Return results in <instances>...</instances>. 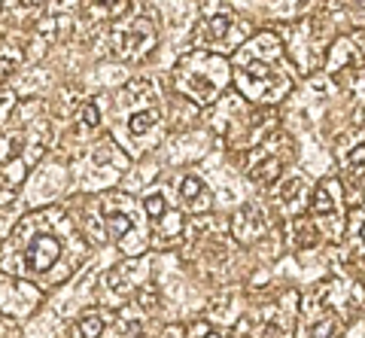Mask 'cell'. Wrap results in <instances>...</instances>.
I'll use <instances>...</instances> for the list:
<instances>
[{"label": "cell", "instance_id": "obj_1", "mask_svg": "<svg viewBox=\"0 0 365 338\" xmlns=\"http://www.w3.org/2000/svg\"><path fill=\"white\" fill-rule=\"evenodd\" d=\"M232 83L247 101L271 107L292 92V67L287 64V49L277 34L262 31L235 49Z\"/></svg>", "mask_w": 365, "mask_h": 338}, {"label": "cell", "instance_id": "obj_2", "mask_svg": "<svg viewBox=\"0 0 365 338\" xmlns=\"http://www.w3.org/2000/svg\"><path fill=\"white\" fill-rule=\"evenodd\" d=\"M58 222L61 220H46V213L28 217L21 222L13 232V238H9V253L4 256L6 272L19 277H37L52 272L67 250V241L58 232Z\"/></svg>", "mask_w": 365, "mask_h": 338}, {"label": "cell", "instance_id": "obj_3", "mask_svg": "<svg viewBox=\"0 0 365 338\" xmlns=\"http://www.w3.org/2000/svg\"><path fill=\"white\" fill-rule=\"evenodd\" d=\"M177 88L195 104H213L222 95V88L232 83V61H225L222 52L192 49L174 67Z\"/></svg>", "mask_w": 365, "mask_h": 338}, {"label": "cell", "instance_id": "obj_4", "mask_svg": "<svg viewBox=\"0 0 365 338\" xmlns=\"http://www.w3.org/2000/svg\"><path fill=\"white\" fill-rule=\"evenodd\" d=\"M98 210H101V222H104V235L110 241H116L125 253H143L146 250L140 225H137V208L122 193L101 198Z\"/></svg>", "mask_w": 365, "mask_h": 338}, {"label": "cell", "instance_id": "obj_5", "mask_svg": "<svg viewBox=\"0 0 365 338\" xmlns=\"http://www.w3.org/2000/svg\"><path fill=\"white\" fill-rule=\"evenodd\" d=\"M158 31L146 16H125L110 25V52L119 61H140L155 46Z\"/></svg>", "mask_w": 365, "mask_h": 338}, {"label": "cell", "instance_id": "obj_6", "mask_svg": "<svg viewBox=\"0 0 365 338\" xmlns=\"http://www.w3.org/2000/svg\"><path fill=\"white\" fill-rule=\"evenodd\" d=\"M292 159V140L283 131H274L271 138H265L262 143H256L250 150L247 159V177L259 186H268L274 180H280L283 168Z\"/></svg>", "mask_w": 365, "mask_h": 338}, {"label": "cell", "instance_id": "obj_7", "mask_svg": "<svg viewBox=\"0 0 365 338\" xmlns=\"http://www.w3.org/2000/svg\"><path fill=\"white\" fill-rule=\"evenodd\" d=\"M247 40H250L247 25L228 13L207 16L192 31V46L207 49V52H232L235 46H244Z\"/></svg>", "mask_w": 365, "mask_h": 338}, {"label": "cell", "instance_id": "obj_8", "mask_svg": "<svg viewBox=\"0 0 365 338\" xmlns=\"http://www.w3.org/2000/svg\"><path fill=\"white\" fill-rule=\"evenodd\" d=\"M311 213L319 232L329 235V238H338L341 229H344V220H341V183L335 177L319 180V186L311 195Z\"/></svg>", "mask_w": 365, "mask_h": 338}, {"label": "cell", "instance_id": "obj_9", "mask_svg": "<svg viewBox=\"0 0 365 338\" xmlns=\"http://www.w3.org/2000/svg\"><path fill=\"white\" fill-rule=\"evenodd\" d=\"M338 329V314L329 305L326 287L302 299V338H332Z\"/></svg>", "mask_w": 365, "mask_h": 338}, {"label": "cell", "instance_id": "obj_10", "mask_svg": "<svg viewBox=\"0 0 365 338\" xmlns=\"http://www.w3.org/2000/svg\"><path fill=\"white\" fill-rule=\"evenodd\" d=\"M365 67V28L344 34L332 43V49L326 52V73H347V71H362Z\"/></svg>", "mask_w": 365, "mask_h": 338}, {"label": "cell", "instance_id": "obj_11", "mask_svg": "<svg viewBox=\"0 0 365 338\" xmlns=\"http://www.w3.org/2000/svg\"><path fill=\"white\" fill-rule=\"evenodd\" d=\"M265 229H268V217H265V208L262 205H244L232 220V238L241 244L259 241L262 235H265Z\"/></svg>", "mask_w": 365, "mask_h": 338}, {"label": "cell", "instance_id": "obj_12", "mask_svg": "<svg viewBox=\"0 0 365 338\" xmlns=\"http://www.w3.org/2000/svg\"><path fill=\"white\" fill-rule=\"evenodd\" d=\"M177 201L186 213H204L210 208L213 195L198 174H186V177H180V183H177Z\"/></svg>", "mask_w": 365, "mask_h": 338}, {"label": "cell", "instance_id": "obj_13", "mask_svg": "<svg viewBox=\"0 0 365 338\" xmlns=\"http://www.w3.org/2000/svg\"><path fill=\"white\" fill-rule=\"evenodd\" d=\"M158 126H162V110H158L155 104L134 107L128 116H125V128H128L131 140H146L150 134H155Z\"/></svg>", "mask_w": 365, "mask_h": 338}, {"label": "cell", "instance_id": "obj_14", "mask_svg": "<svg viewBox=\"0 0 365 338\" xmlns=\"http://www.w3.org/2000/svg\"><path fill=\"white\" fill-rule=\"evenodd\" d=\"M274 201L289 213V217H295L299 210H304V205L311 198H307V186H304V180L302 177H287L283 183L277 186V193H274Z\"/></svg>", "mask_w": 365, "mask_h": 338}, {"label": "cell", "instance_id": "obj_15", "mask_svg": "<svg viewBox=\"0 0 365 338\" xmlns=\"http://www.w3.org/2000/svg\"><path fill=\"white\" fill-rule=\"evenodd\" d=\"M323 238V232H319V225L307 217H289V225H287V241L292 247H304V250H314Z\"/></svg>", "mask_w": 365, "mask_h": 338}, {"label": "cell", "instance_id": "obj_16", "mask_svg": "<svg viewBox=\"0 0 365 338\" xmlns=\"http://www.w3.org/2000/svg\"><path fill=\"white\" fill-rule=\"evenodd\" d=\"M128 9H131V0H86V16L91 21H98V25H104V21L113 25V21L131 16Z\"/></svg>", "mask_w": 365, "mask_h": 338}, {"label": "cell", "instance_id": "obj_17", "mask_svg": "<svg viewBox=\"0 0 365 338\" xmlns=\"http://www.w3.org/2000/svg\"><path fill=\"white\" fill-rule=\"evenodd\" d=\"M338 159H341V168H344L347 174H362L365 171V126L353 134L350 140L341 143Z\"/></svg>", "mask_w": 365, "mask_h": 338}, {"label": "cell", "instance_id": "obj_18", "mask_svg": "<svg viewBox=\"0 0 365 338\" xmlns=\"http://www.w3.org/2000/svg\"><path fill=\"white\" fill-rule=\"evenodd\" d=\"M295 326L289 317H283V311L277 308H268L265 317H259V326H256V338H292Z\"/></svg>", "mask_w": 365, "mask_h": 338}, {"label": "cell", "instance_id": "obj_19", "mask_svg": "<svg viewBox=\"0 0 365 338\" xmlns=\"http://www.w3.org/2000/svg\"><path fill=\"white\" fill-rule=\"evenodd\" d=\"M329 13L347 21L350 28H365V0H329Z\"/></svg>", "mask_w": 365, "mask_h": 338}, {"label": "cell", "instance_id": "obj_20", "mask_svg": "<svg viewBox=\"0 0 365 338\" xmlns=\"http://www.w3.org/2000/svg\"><path fill=\"white\" fill-rule=\"evenodd\" d=\"M107 326L110 320L104 311H86L73 326V338H104Z\"/></svg>", "mask_w": 365, "mask_h": 338}, {"label": "cell", "instance_id": "obj_21", "mask_svg": "<svg viewBox=\"0 0 365 338\" xmlns=\"http://www.w3.org/2000/svg\"><path fill=\"white\" fill-rule=\"evenodd\" d=\"M21 61H25V49L19 46V43H4L0 46V80H6V76H13Z\"/></svg>", "mask_w": 365, "mask_h": 338}, {"label": "cell", "instance_id": "obj_22", "mask_svg": "<svg viewBox=\"0 0 365 338\" xmlns=\"http://www.w3.org/2000/svg\"><path fill=\"white\" fill-rule=\"evenodd\" d=\"M143 210H146V217H150L153 222L168 217L170 210H168V198H165L162 189H150V193L143 195Z\"/></svg>", "mask_w": 365, "mask_h": 338}, {"label": "cell", "instance_id": "obj_23", "mask_svg": "<svg viewBox=\"0 0 365 338\" xmlns=\"http://www.w3.org/2000/svg\"><path fill=\"white\" fill-rule=\"evenodd\" d=\"M101 126V107L98 101H86L83 110H79V128L83 131H95Z\"/></svg>", "mask_w": 365, "mask_h": 338}, {"label": "cell", "instance_id": "obj_24", "mask_svg": "<svg viewBox=\"0 0 365 338\" xmlns=\"http://www.w3.org/2000/svg\"><path fill=\"white\" fill-rule=\"evenodd\" d=\"M350 238L356 241L359 250H365V205L356 210V217H353V222H350Z\"/></svg>", "mask_w": 365, "mask_h": 338}, {"label": "cell", "instance_id": "obj_25", "mask_svg": "<svg viewBox=\"0 0 365 338\" xmlns=\"http://www.w3.org/2000/svg\"><path fill=\"white\" fill-rule=\"evenodd\" d=\"M43 4L46 0H4V9L6 13H28V9H37Z\"/></svg>", "mask_w": 365, "mask_h": 338}, {"label": "cell", "instance_id": "obj_26", "mask_svg": "<svg viewBox=\"0 0 365 338\" xmlns=\"http://www.w3.org/2000/svg\"><path fill=\"white\" fill-rule=\"evenodd\" d=\"M353 92H356L362 101H365V67L356 71V80H353ZM362 119H365V110H362Z\"/></svg>", "mask_w": 365, "mask_h": 338}, {"label": "cell", "instance_id": "obj_27", "mask_svg": "<svg viewBox=\"0 0 365 338\" xmlns=\"http://www.w3.org/2000/svg\"><path fill=\"white\" fill-rule=\"evenodd\" d=\"M195 338H222L220 332H213V329H204V326H198V335Z\"/></svg>", "mask_w": 365, "mask_h": 338}]
</instances>
